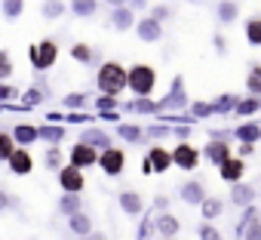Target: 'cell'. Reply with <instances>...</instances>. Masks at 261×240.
<instances>
[{
  "instance_id": "f6af8a7d",
  "label": "cell",
  "mask_w": 261,
  "mask_h": 240,
  "mask_svg": "<svg viewBox=\"0 0 261 240\" xmlns=\"http://www.w3.org/2000/svg\"><path fill=\"white\" fill-rule=\"evenodd\" d=\"M86 102V92H71V95H65V105L68 108H80Z\"/></svg>"
},
{
  "instance_id": "3957f363",
  "label": "cell",
  "mask_w": 261,
  "mask_h": 240,
  "mask_svg": "<svg viewBox=\"0 0 261 240\" xmlns=\"http://www.w3.org/2000/svg\"><path fill=\"white\" fill-rule=\"evenodd\" d=\"M28 59L34 65V71H49L59 59V43L56 40H40V43H31L28 50Z\"/></svg>"
},
{
  "instance_id": "30bf717a",
  "label": "cell",
  "mask_w": 261,
  "mask_h": 240,
  "mask_svg": "<svg viewBox=\"0 0 261 240\" xmlns=\"http://www.w3.org/2000/svg\"><path fill=\"white\" fill-rule=\"evenodd\" d=\"M145 157H148V163H151V173H157V176L172 166V151H166L163 145H151V151H148Z\"/></svg>"
},
{
  "instance_id": "f35d334b",
  "label": "cell",
  "mask_w": 261,
  "mask_h": 240,
  "mask_svg": "<svg viewBox=\"0 0 261 240\" xmlns=\"http://www.w3.org/2000/svg\"><path fill=\"white\" fill-rule=\"evenodd\" d=\"M95 105H98V114H105V111H117V108H120V102H117L114 95H98Z\"/></svg>"
},
{
  "instance_id": "d6986e66",
  "label": "cell",
  "mask_w": 261,
  "mask_h": 240,
  "mask_svg": "<svg viewBox=\"0 0 261 240\" xmlns=\"http://www.w3.org/2000/svg\"><path fill=\"white\" fill-rule=\"evenodd\" d=\"M111 25H114L117 31H129V28H136V16H133V10H129V7L114 10V13H111Z\"/></svg>"
},
{
  "instance_id": "52a82bcc",
  "label": "cell",
  "mask_w": 261,
  "mask_h": 240,
  "mask_svg": "<svg viewBox=\"0 0 261 240\" xmlns=\"http://www.w3.org/2000/svg\"><path fill=\"white\" fill-rule=\"evenodd\" d=\"M172 163L178 166V170H194L197 163H200V151L194 148V145H188V142H181V145H175V151H172Z\"/></svg>"
},
{
  "instance_id": "484cf974",
  "label": "cell",
  "mask_w": 261,
  "mask_h": 240,
  "mask_svg": "<svg viewBox=\"0 0 261 240\" xmlns=\"http://www.w3.org/2000/svg\"><path fill=\"white\" fill-rule=\"evenodd\" d=\"M200 212H203L206 222H212V219H218V215L224 212V200H218V197H206V200L200 203Z\"/></svg>"
},
{
  "instance_id": "74e56055",
  "label": "cell",
  "mask_w": 261,
  "mask_h": 240,
  "mask_svg": "<svg viewBox=\"0 0 261 240\" xmlns=\"http://www.w3.org/2000/svg\"><path fill=\"white\" fill-rule=\"evenodd\" d=\"M13 77V62H10V53L0 50V80H10Z\"/></svg>"
},
{
  "instance_id": "7a4b0ae2",
  "label": "cell",
  "mask_w": 261,
  "mask_h": 240,
  "mask_svg": "<svg viewBox=\"0 0 261 240\" xmlns=\"http://www.w3.org/2000/svg\"><path fill=\"white\" fill-rule=\"evenodd\" d=\"M126 86L133 89L139 99H148L154 92V86H157V71L151 65H133L126 71Z\"/></svg>"
},
{
  "instance_id": "11a10c76",
  "label": "cell",
  "mask_w": 261,
  "mask_h": 240,
  "mask_svg": "<svg viewBox=\"0 0 261 240\" xmlns=\"http://www.w3.org/2000/svg\"><path fill=\"white\" fill-rule=\"evenodd\" d=\"M126 4H133L129 10H145V7H148V0H126Z\"/></svg>"
},
{
  "instance_id": "d590c367",
  "label": "cell",
  "mask_w": 261,
  "mask_h": 240,
  "mask_svg": "<svg viewBox=\"0 0 261 240\" xmlns=\"http://www.w3.org/2000/svg\"><path fill=\"white\" fill-rule=\"evenodd\" d=\"M0 10H4V19H19L25 10V0H4Z\"/></svg>"
},
{
  "instance_id": "6f0895ef",
  "label": "cell",
  "mask_w": 261,
  "mask_h": 240,
  "mask_svg": "<svg viewBox=\"0 0 261 240\" xmlns=\"http://www.w3.org/2000/svg\"><path fill=\"white\" fill-rule=\"evenodd\" d=\"M108 7H114V10H120V7H126V0H105Z\"/></svg>"
},
{
  "instance_id": "ab89813d",
  "label": "cell",
  "mask_w": 261,
  "mask_h": 240,
  "mask_svg": "<svg viewBox=\"0 0 261 240\" xmlns=\"http://www.w3.org/2000/svg\"><path fill=\"white\" fill-rule=\"evenodd\" d=\"M43 163H46L49 170H62V151H59V148H46Z\"/></svg>"
},
{
  "instance_id": "f5cc1de1",
  "label": "cell",
  "mask_w": 261,
  "mask_h": 240,
  "mask_svg": "<svg viewBox=\"0 0 261 240\" xmlns=\"http://www.w3.org/2000/svg\"><path fill=\"white\" fill-rule=\"evenodd\" d=\"M13 95H16V89H13V86L0 83V102H7V99H13Z\"/></svg>"
},
{
  "instance_id": "bcb514c9",
  "label": "cell",
  "mask_w": 261,
  "mask_h": 240,
  "mask_svg": "<svg viewBox=\"0 0 261 240\" xmlns=\"http://www.w3.org/2000/svg\"><path fill=\"white\" fill-rule=\"evenodd\" d=\"M154 231V219L151 215H145L142 219V228H139V240H148V234Z\"/></svg>"
},
{
  "instance_id": "d4e9b609",
  "label": "cell",
  "mask_w": 261,
  "mask_h": 240,
  "mask_svg": "<svg viewBox=\"0 0 261 240\" xmlns=\"http://www.w3.org/2000/svg\"><path fill=\"white\" fill-rule=\"evenodd\" d=\"M65 133H68V130H62V127H37V136H40L49 148H59V142L65 139Z\"/></svg>"
},
{
  "instance_id": "db71d44e",
  "label": "cell",
  "mask_w": 261,
  "mask_h": 240,
  "mask_svg": "<svg viewBox=\"0 0 261 240\" xmlns=\"http://www.w3.org/2000/svg\"><path fill=\"white\" fill-rule=\"evenodd\" d=\"M68 120H71V124H86V114H77L74 111V114H68Z\"/></svg>"
},
{
  "instance_id": "94428289",
  "label": "cell",
  "mask_w": 261,
  "mask_h": 240,
  "mask_svg": "<svg viewBox=\"0 0 261 240\" xmlns=\"http://www.w3.org/2000/svg\"><path fill=\"white\" fill-rule=\"evenodd\" d=\"M77 240H89V237H77Z\"/></svg>"
},
{
  "instance_id": "e575fe53",
  "label": "cell",
  "mask_w": 261,
  "mask_h": 240,
  "mask_svg": "<svg viewBox=\"0 0 261 240\" xmlns=\"http://www.w3.org/2000/svg\"><path fill=\"white\" fill-rule=\"evenodd\" d=\"M233 111H237L240 117H252L255 111H261V99H252V95H249V99H240V105H237Z\"/></svg>"
},
{
  "instance_id": "2e32d148",
  "label": "cell",
  "mask_w": 261,
  "mask_h": 240,
  "mask_svg": "<svg viewBox=\"0 0 261 240\" xmlns=\"http://www.w3.org/2000/svg\"><path fill=\"white\" fill-rule=\"evenodd\" d=\"M13 142H16V148H28V145H34V142H40V136H37V127H31V124H19L13 133Z\"/></svg>"
},
{
  "instance_id": "9f6ffc18",
  "label": "cell",
  "mask_w": 261,
  "mask_h": 240,
  "mask_svg": "<svg viewBox=\"0 0 261 240\" xmlns=\"http://www.w3.org/2000/svg\"><path fill=\"white\" fill-rule=\"evenodd\" d=\"M10 206V194H4V191H0V212H4Z\"/></svg>"
},
{
  "instance_id": "ee69618b",
  "label": "cell",
  "mask_w": 261,
  "mask_h": 240,
  "mask_svg": "<svg viewBox=\"0 0 261 240\" xmlns=\"http://www.w3.org/2000/svg\"><path fill=\"white\" fill-rule=\"evenodd\" d=\"M22 102L31 108V105H37V102H43V92H40V89H28V92L22 95Z\"/></svg>"
},
{
  "instance_id": "b9f144b4",
  "label": "cell",
  "mask_w": 261,
  "mask_h": 240,
  "mask_svg": "<svg viewBox=\"0 0 261 240\" xmlns=\"http://www.w3.org/2000/svg\"><path fill=\"white\" fill-rule=\"evenodd\" d=\"M172 13H175V10H172V7H166V4H160V7H154V10H151V19H154V22H160V25H163V22H166V19H169V16H172Z\"/></svg>"
},
{
  "instance_id": "603a6c76",
  "label": "cell",
  "mask_w": 261,
  "mask_h": 240,
  "mask_svg": "<svg viewBox=\"0 0 261 240\" xmlns=\"http://www.w3.org/2000/svg\"><path fill=\"white\" fill-rule=\"evenodd\" d=\"M77 19H89L98 13V0H71V7H68Z\"/></svg>"
},
{
  "instance_id": "6da1fadb",
  "label": "cell",
  "mask_w": 261,
  "mask_h": 240,
  "mask_svg": "<svg viewBox=\"0 0 261 240\" xmlns=\"http://www.w3.org/2000/svg\"><path fill=\"white\" fill-rule=\"evenodd\" d=\"M98 89L101 95H120L126 89V68L120 62H101L98 68Z\"/></svg>"
},
{
  "instance_id": "5bb4252c",
  "label": "cell",
  "mask_w": 261,
  "mask_h": 240,
  "mask_svg": "<svg viewBox=\"0 0 261 240\" xmlns=\"http://www.w3.org/2000/svg\"><path fill=\"white\" fill-rule=\"evenodd\" d=\"M181 200L191 203V206H200V203L206 200V188H203V182H200V179L185 182V185H181Z\"/></svg>"
},
{
  "instance_id": "f546056e",
  "label": "cell",
  "mask_w": 261,
  "mask_h": 240,
  "mask_svg": "<svg viewBox=\"0 0 261 240\" xmlns=\"http://www.w3.org/2000/svg\"><path fill=\"white\" fill-rule=\"evenodd\" d=\"M243 34H246V40H249L252 46H261V16H252V19L246 22Z\"/></svg>"
},
{
  "instance_id": "8d00e7d4",
  "label": "cell",
  "mask_w": 261,
  "mask_h": 240,
  "mask_svg": "<svg viewBox=\"0 0 261 240\" xmlns=\"http://www.w3.org/2000/svg\"><path fill=\"white\" fill-rule=\"evenodd\" d=\"M13 151H16V142H13V136L0 130V160H10V154H13Z\"/></svg>"
},
{
  "instance_id": "e0dca14e",
  "label": "cell",
  "mask_w": 261,
  "mask_h": 240,
  "mask_svg": "<svg viewBox=\"0 0 261 240\" xmlns=\"http://www.w3.org/2000/svg\"><path fill=\"white\" fill-rule=\"evenodd\" d=\"M178 228H181V222H178L172 212H163L160 219H154V231H160V234H163V240H175Z\"/></svg>"
},
{
  "instance_id": "f907efd6",
  "label": "cell",
  "mask_w": 261,
  "mask_h": 240,
  "mask_svg": "<svg viewBox=\"0 0 261 240\" xmlns=\"http://www.w3.org/2000/svg\"><path fill=\"white\" fill-rule=\"evenodd\" d=\"M154 206H157L160 212H166V209H169V197H166V194H157V197H154Z\"/></svg>"
},
{
  "instance_id": "8fae6325",
  "label": "cell",
  "mask_w": 261,
  "mask_h": 240,
  "mask_svg": "<svg viewBox=\"0 0 261 240\" xmlns=\"http://www.w3.org/2000/svg\"><path fill=\"white\" fill-rule=\"evenodd\" d=\"M218 173H221V182H230V185H237V182H243V176H246V160H240V157H230V160H224V163L218 166Z\"/></svg>"
},
{
  "instance_id": "9c48e42d",
  "label": "cell",
  "mask_w": 261,
  "mask_h": 240,
  "mask_svg": "<svg viewBox=\"0 0 261 240\" xmlns=\"http://www.w3.org/2000/svg\"><path fill=\"white\" fill-rule=\"evenodd\" d=\"M7 166H10V173H16V176H28V173L34 170V157H31L28 148H16V151L10 154Z\"/></svg>"
},
{
  "instance_id": "d6a6232c",
  "label": "cell",
  "mask_w": 261,
  "mask_h": 240,
  "mask_svg": "<svg viewBox=\"0 0 261 240\" xmlns=\"http://www.w3.org/2000/svg\"><path fill=\"white\" fill-rule=\"evenodd\" d=\"M59 212H65L68 219L77 215V212H80V194H62V200H59Z\"/></svg>"
},
{
  "instance_id": "8992f818",
  "label": "cell",
  "mask_w": 261,
  "mask_h": 240,
  "mask_svg": "<svg viewBox=\"0 0 261 240\" xmlns=\"http://www.w3.org/2000/svg\"><path fill=\"white\" fill-rule=\"evenodd\" d=\"M68 163H71V166H77V170L95 166V163H98V151H95V148H89V145H83V142H77V145L71 148V154H68Z\"/></svg>"
},
{
  "instance_id": "1f68e13d",
  "label": "cell",
  "mask_w": 261,
  "mask_h": 240,
  "mask_svg": "<svg viewBox=\"0 0 261 240\" xmlns=\"http://www.w3.org/2000/svg\"><path fill=\"white\" fill-rule=\"evenodd\" d=\"M92 56H95V50L89 43H74L71 46V59L80 62V65H92Z\"/></svg>"
},
{
  "instance_id": "681fc988",
  "label": "cell",
  "mask_w": 261,
  "mask_h": 240,
  "mask_svg": "<svg viewBox=\"0 0 261 240\" xmlns=\"http://www.w3.org/2000/svg\"><path fill=\"white\" fill-rule=\"evenodd\" d=\"M237 154H240V160H246V157H252V154H255V145H246V142H240Z\"/></svg>"
},
{
  "instance_id": "ac0fdd59",
  "label": "cell",
  "mask_w": 261,
  "mask_h": 240,
  "mask_svg": "<svg viewBox=\"0 0 261 240\" xmlns=\"http://www.w3.org/2000/svg\"><path fill=\"white\" fill-rule=\"evenodd\" d=\"M233 139H240V142H246V145H255V142L261 139V124H255V120L240 124V127L233 130Z\"/></svg>"
},
{
  "instance_id": "4dcf8cb0",
  "label": "cell",
  "mask_w": 261,
  "mask_h": 240,
  "mask_svg": "<svg viewBox=\"0 0 261 240\" xmlns=\"http://www.w3.org/2000/svg\"><path fill=\"white\" fill-rule=\"evenodd\" d=\"M117 136L126 139V142H142V139H145V133H142L139 124H120V127H117Z\"/></svg>"
},
{
  "instance_id": "c3c4849f",
  "label": "cell",
  "mask_w": 261,
  "mask_h": 240,
  "mask_svg": "<svg viewBox=\"0 0 261 240\" xmlns=\"http://www.w3.org/2000/svg\"><path fill=\"white\" fill-rule=\"evenodd\" d=\"M243 240H261V222H255V225L243 234Z\"/></svg>"
},
{
  "instance_id": "816d5d0a",
  "label": "cell",
  "mask_w": 261,
  "mask_h": 240,
  "mask_svg": "<svg viewBox=\"0 0 261 240\" xmlns=\"http://www.w3.org/2000/svg\"><path fill=\"white\" fill-rule=\"evenodd\" d=\"M212 43H215V53H227V40H224L221 34H215V37H212Z\"/></svg>"
},
{
  "instance_id": "4316f807",
  "label": "cell",
  "mask_w": 261,
  "mask_h": 240,
  "mask_svg": "<svg viewBox=\"0 0 261 240\" xmlns=\"http://www.w3.org/2000/svg\"><path fill=\"white\" fill-rule=\"evenodd\" d=\"M65 10H68V7H65V0H43V7H40V16L56 22V19H62V16H65Z\"/></svg>"
},
{
  "instance_id": "9a60e30c",
  "label": "cell",
  "mask_w": 261,
  "mask_h": 240,
  "mask_svg": "<svg viewBox=\"0 0 261 240\" xmlns=\"http://www.w3.org/2000/svg\"><path fill=\"white\" fill-rule=\"evenodd\" d=\"M255 194H258V191H255L249 182H237V185L230 188V203H237V206H243V209H246V206H252V203H255Z\"/></svg>"
},
{
  "instance_id": "f1b7e54d",
  "label": "cell",
  "mask_w": 261,
  "mask_h": 240,
  "mask_svg": "<svg viewBox=\"0 0 261 240\" xmlns=\"http://www.w3.org/2000/svg\"><path fill=\"white\" fill-rule=\"evenodd\" d=\"M246 89L252 99H261V65H252L246 74Z\"/></svg>"
},
{
  "instance_id": "cb8c5ba5",
  "label": "cell",
  "mask_w": 261,
  "mask_h": 240,
  "mask_svg": "<svg viewBox=\"0 0 261 240\" xmlns=\"http://www.w3.org/2000/svg\"><path fill=\"white\" fill-rule=\"evenodd\" d=\"M215 16H218V22H221V25H230V22H237V19H240V7L233 4V0H224V4H218Z\"/></svg>"
},
{
  "instance_id": "277c9868",
  "label": "cell",
  "mask_w": 261,
  "mask_h": 240,
  "mask_svg": "<svg viewBox=\"0 0 261 240\" xmlns=\"http://www.w3.org/2000/svg\"><path fill=\"white\" fill-rule=\"evenodd\" d=\"M95 166H101L105 176L117 179V176L126 170V151H120V148H105V151H98V163H95Z\"/></svg>"
},
{
  "instance_id": "5b68a950",
  "label": "cell",
  "mask_w": 261,
  "mask_h": 240,
  "mask_svg": "<svg viewBox=\"0 0 261 240\" xmlns=\"http://www.w3.org/2000/svg\"><path fill=\"white\" fill-rule=\"evenodd\" d=\"M59 185H62V191L65 194H80L83 191V185H86V179H83V170H77V166H62L59 170Z\"/></svg>"
},
{
  "instance_id": "7c38bea8",
  "label": "cell",
  "mask_w": 261,
  "mask_h": 240,
  "mask_svg": "<svg viewBox=\"0 0 261 240\" xmlns=\"http://www.w3.org/2000/svg\"><path fill=\"white\" fill-rule=\"evenodd\" d=\"M120 209L126 212V215H142L145 212V200H142V194L139 191H120Z\"/></svg>"
},
{
  "instance_id": "60d3db41",
  "label": "cell",
  "mask_w": 261,
  "mask_h": 240,
  "mask_svg": "<svg viewBox=\"0 0 261 240\" xmlns=\"http://www.w3.org/2000/svg\"><path fill=\"white\" fill-rule=\"evenodd\" d=\"M197 234H200V240H221V231H218V228H215L212 222L200 225V231H197Z\"/></svg>"
},
{
  "instance_id": "91938a15",
  "label": "cell",
  "mask_w": 261,
  "mask_h": 240,
  "mask_svg": "<svg viewBox=\"0 0 261 240\" xmlns=\"http://www.w3.org/2000/svg\"><path fill=\"white\" fill-rule=\"evenodd\" d=\"M188 4H200V0H188Z\"/></svg>"
},
{
  "instance_id": "ffe728a7",
  "label": "cell",
  "mask_w": 261,
  "mask_h": 240,
  "mask_svg": "<svg viewBox=\"0 0 261 240\" xmlns=\"http://www.w3.org/2000/svg\"><path fill=\"white\" fill-rule=\"evenodd\" d=\"M77 142H83V145H89V148H95V151L111 148V139H108V133H101V130H86Z\"/></svg>"
},
{
  "instance_id": "7dc6e473",
  "label": "cell",
  "mask_w": 261,
  "mask_h": 240,
  "mask_svg": "<svg viewBox=\"0 0 261 240\" xmlns=\"http://www.w3.org/2000/svg\"><path fill=\"white\" fill-rule=\"evenodd\" d=\"M148 136H151V139H166V136H172V130H169V127H151Z\"/></svg>"
},
{
  "instance_id": "680465c9",
  "label": "cell",
  "mask_w": 261,
  "mask_h": 240,
  "mask_svg": "<svg viewBox=\"0 0 261 240\" xmlns=\"http://www.w3.org/2000/svg\"><path fill=\"white\" fill-rule=\"evenodd\" d=\"M89 240H108V237H105L101 231H92V234H89Z\"/></svg>"
},
{
  "instance_id": "836d02e7",
  "label": "cell",
  "mask_w": 261,
  "mask_h": 240,
  "mask_svg": "<svg viewBox=\"0 0 261 240\" xmlns=\"http://www.w3.org/2000/svg\"><path fill=\"white\" fill-rule=\"evenodd\" d=\"M129 114H154V111H160L154 102H148V99H136V102H126L123 105Z\"/></svg>"
},
{
  "instance_id": "83f0119b",
  "label": "cell",
  "mask_w": 261,
  "mask_h": 240,
  "mask_svg": "<svg viewBox=\"0 0 261 240\" xmlns=\"http://www.w3.org/2000/svg\"><path fill=\"white\" fill-rule=\"evenodd\" d=\"M212 105V114H227V111H233L237 105H240V99L233 95V92H224V95H218L215 102H209Z\"/></svg>"
},
{
  "instance_id": "7402d4cb",
  "label": "cell",
  "mask_w": 261,
  "mask_h": 240,
  "mask_svg": "<svg viewBox=\"0 0 261 240\" xmlns=\"http://www.w3.org/2000/svg\"><path fill=\"white\" fill-rule=\"evenodd\" d=\"M258 219H261V209H258L255 203H252V206H246V209H243V215H240V222H237V237H243V234L258 222Z\"/></svg>"
},
{
  "instance_id": "4fadbf2b",
  "label": "cell",
  "mask_w": 261,
  "mask_h": 240,
  "mask_svg": "<svg viewBox=\"0 0 261 240\" xmlns=\"http://www.w3.org/2000/svg\"><path fill=\"white\" fill-rule=\"evenodd\" d=\"M203 154H206V160L209 163H215V166H221L224 160H230L233 154H230V145L227 142H218V139H212L206 148H203Z\"/></svg>"
},
{
  "instance_id": "ba28073f",
  "label": "cell",
  "mask_w": 261,
  "mask_h": 240,
  "mask_svg": "<svg viewBox=\"0 0 261 240\" xmlns=\"http://www.w3.org/2000/svg\"><path fill=\"white\" fill-rule=\"evenodd\" d=\"M136 34H139L142 43H157V40H163V25L148 16V19H139L136 22Z\"/></svg>"
},
{
  "instance_id": "7bdbcfd3",
  "label": "cell",
  "mask_w": 261,
  "mask_h": 240,
  "mask_svg": "<svg viewBox=\"0 0 261 240\" xmlns=\"http://www.w3.org/2000/svg\"><path fill=\"white\" fill-rule=\"evenodd\" d=\"M191 114H194L197 120H203V117H212V105H209V102H194Z\"/></svg>"
},
{
  "instance_id": "44dd1931",
  "label": "cell",
  "mask_w": 261,
  "mask_h": 240,
  "mask_svg": "<svg viewBox=\"0 0 261 240\" xmlns=\"http://www.w3.org/2000/svg\"><path fill=\"white\" fill-rule=\"evenodd\" d=\"M68 228L74 231V237H89L95 228H92V219L86 215V212H77V215H71L68 219Z\"/></svg>"
},
{
  "instance_id": "6125c7cd",
  "label": "cell",
  "mask_w": 261,
  "mask_h": 240,
  "mask_svg": "<svg viewBox=\"0 0 261 240\" xmlns=\"http://www.w3.org/2000/svg\"><path fill=\"white\" fill-rule=\"evenodd\" d=\"M218 4H224V0H218Z\"/></svg>"
}]
</instances>
